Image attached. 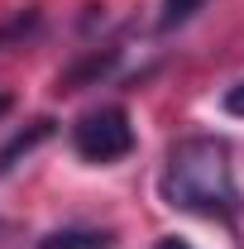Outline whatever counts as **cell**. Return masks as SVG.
I'll use <instances>...</instances> for the list:
<instances>
[{
  "label": "cell",
  "mask_w": 244,
  "mask_h": 249,
  "mask_svg": "<svg viewBox=\"0 0 244 249\" xmlns=\"http://www.w3.org/2000/svg\"><path fill=\"white\" fill-rule=\"evenodd\" d=\"M163 201L177 211H192V216L235 220L244 201H240L230 149L211 134L177 139L168 149V168H163Z\"/></svg>",
  "instance_id": "6da1fadb"
},
{
  "label": "cell",
  "mask_w": 244,
  "mask_h": 249,
  "mask_svg": "<svg viewBox=\"0 0 244 249\" xmlns=\"http://www.w3.org/2000/svg\"><path fill=\"white\" fill-rule=\"evenodd\" d=\"M34 249H115V235L110 230H53V235H43Z\"/></svg>",
  "instance_id": "277c9868"
},
{
  "label": "cell",
  "mask_w": 244,
  "mask_h": 249,
  "mask_svg": "<svg viewBox=\"0 0 244 249\" xmlns=\"http://www.w3.org/2000/svg\"><path fill=\"white\" fill-rule=\"evenodd\" d=\"M48 134H53V120H34L29 129H19V134H15V139L0 149V173H10V168H15L24 154H34V149H38Z\"/></svg>",
  "instance_id": "5b68a950"
},
{
  "label": "cell",
  "mask_w": 244,
  "mask_h": 249,
  "mask_svg": "<svg viewBox=\"0 0 244 249\" xmlns=\"http://www.w3.org/2000/svg\"><path fill=\"white\" fill-rule=\"evenodd\" d=\"M225 110H230V115H240V120H244V82H235V87L225 91Z\"/></svg>",
  "instance_id": "ba28073f"
},
{
  "label": "cell",
  "mask_w": 244,
  "mask_h": 249,
  "mask_svg": "<svg viewBox=\"0 0 244 249\" xmlns=\"http://www.w3.org/2000/svg\"><path fill=\"white\" fill-rule=\"evenodd\" d=\"M34 29H38V10H19V15H10V19L0 24V48H10V43L29 38Z\"/></svg>",
  "instance_id": "52a82bcc"
},
{
  "label": "cell",
  "mask_w": 244,
  "mask_h": 249,
  "mask_svg": "<svg viewBox=\"0 0 244 249\" xmlns=\"http://www.w3.org/2000/svg\"><path fill=\"white\" fill-rule=\"evenodd\" d=\"M72 149L87 158V163H115L134 149V124L120 106H101L87 110L82 120L72 124Z\"/></svg>",
  "instance_id": "7a4b0ae2"
},
{
  "label": "cell",
  "mask_w": 244,
  "mask_h": 249,
  "mask_svg": "<svg viewBox=\"0 0 244 249\" xmlns=\"http://www.w3.org/2000/svg\"><path fill=\"white\" fill-rule=\"evenodd\" d=\"M201 5H206V0H163V10H158V29H163V34L182 29V24L201 10Z\"/></svg>",
  "instance_id": "8992f818"
},
{
  "label": "cell",
  "mask_w": 244,
  "mask_h": 249,
  "mask_svg": "<svg viewBox=\"0 0 244 249\" xmlns=\"http://www.w3.org/2000/svg\"><path fill=\"white\" fill-rule=\"evenodd\" d=\"M5 110H10V96H0V115H5Z\"/></svg>",
  "instance_id": "30bf717a"
},
{
  "label": "cell",
  "mask_w": 244,
  "mask_h": 249,
  "mask_svg": "<svg viewBox=\"0 0 244 249\" xmlns=\"http://www.w3.org/2000/svg\"><path fill=\"white\" fill-rule=\"evenodd\" d=\"M153 249H192V245H187V240H177V235H163Z\"/></svg>",
  "instance_id": "9c48e42d"
},
{
  "label": "cell",
  "mask_w": 244,
  "mask_h": 249,
  "mask_svg": "<svg viewBox=\"0 0 244 249\" xmlns=\"http://www.w3.org/2000/svg\"><path fill=\"white\" fill-rule=\"evenodd\" d=\"M0 235H10V225H5V220H0Z\"/></svg>",
  "instance_id": "8fae6325"
},
{
  "label": "cell",
  "mask_w": 244,
  "mask_h": 249,
  "mask_svg": "<svg viewBox=\"0 0 244 249\" xmlns=\"http://www.w3.org/2000/svg\"><path fill=\"white\" fill-rule=\"evenodd\" d=\"M115 62H120V53H115V48H105V53H91V58H82L77 67H67V72L58 77V91H82V87H91L96 77H105V72H110Z\"/></svg>",
  "instance_id": "3957f363"
}]
</instances>
